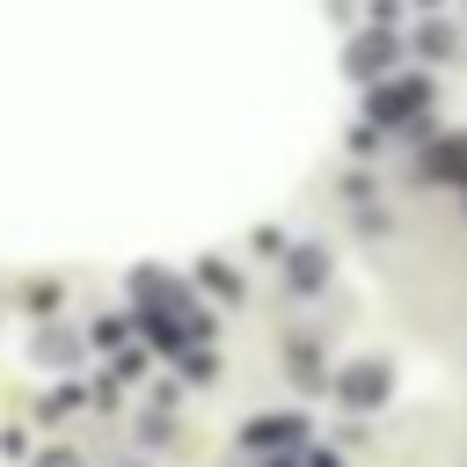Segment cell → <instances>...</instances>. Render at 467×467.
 Here are the masks:
<instances>
[{
  "label": "cell",
  "mask_w": 467,
  "mask_h": 467,
  "mask_svg": "<svg viewBox=\"0 0 467 467\" xmlns=\"http://www.w3.org/2000/svg\"><path fill=\"white\" fill-rule=\"evenodd\" d=\"M423 102H431V80H372V95H365V117L387 131V124H409V117H423Z\"/></svg>",
  "instance_id": "cell-1"
},
{
  "label": "cell",
  "mask_w": 467,
  "mask_h": 467,
  "mask_svg": "<svg viewBox=\"0 0 467 467\" xmlns=\"http://www.w3.org/2000/svg\"><path fill=\"white\" fill-rule=\"evenodd\" d=\"M401 58V44L387 36V22H372V29H358L350 36V51H343V66H350V80H379L387 66Z\"/></svg>",
  "instance_id": "cell-2"
},
{
  "label": "cell",
  "mask_w": 467,
  "mask_h": 467,
  "mask_svg": "<svg viewBox=\"0 0 467 467\" xmlns=\"http://www.w3.org/2000/svg\"><path fill=\"white\" fill-rule=\"evenodd\" d=\"M343 401H350V409L387 401V365H372V358H365V365H350V372H343Z\"/></svg>",
  "instance_id": "cell-3"
},
{
  "label": "cell",
  "mask_w": 467,
  "mask_h": 467,
  "mask_svg": "<svg viewBox=\"0 0 467 467\" xmlns=\"http://www.w3.org/2000/svg\"><path fill=\"white\" fill-rule=\"evenodd\" d=\"M285 277H292V292H321V285H328V255H321V248H292Z\"/></svg>",
  "instance_id": "cell-4"
},
{
  "label": "cell",
  "mask_w": 467,
  "mask_h": 467,
  "mask_svg": "<svg viewBox=\"0 0 467 467\" xmlns=\"http://www.w3.org/2000/svg\"><path fill=\"white\" fill-rule=\"evenodd\" d=\"M431 175H445V182H460L467 175V131H452V139H438V153L423 161Z\"/></svg>",
  "instance_id": "cell-5"
},
{
  "label": "cell",
  "mask_w": 467,
  "mask_h": 467,
  "mask_svg": "<svg viewBox=\"0 0 467 467\" xmlns=\"http://www.w3.org/2000/svg\"><path fill=\"white\" fill-rule=\"evenodd\" d=\"M416 51H423V58H452V29H445V22H423V29H416Z\"/></svg>",
  "instance_id": "cell-6"
},
{
  "label": "cell",
  "mask_w": 467,
  "mask_h": 467,
  "mask_svg": "<svg viewBox=\"0 0 467 467\" xmlns=\"http://www.w3.org/2000/svg\"><path fill=\"white\" fill-rule=\"evenodd\" d=\"M285 438H299L292 416H277V423H248V445H285Z\"/></svg>",
  "instance_id": "cell-7"
},
{
  "label": "cell",
  "mask_w": 467,
  "mask_h": 467,
  "mask_svg": "<svg viewBox=\"0 0 467 467\" xmlns=\"http://www.w3.org/2000/svg\"><path fill=\"white\" fill-rule=\"evenodd\" d=\"M36 467H80V460H73V452H44Z\"/></svg>",
  "instance_id": "cell-8"
},
{
  "label": "cell",
  "mask_w": 467,
  "mask_h": 467,
  "mask_svg": "<svg viewBox=\"0 0 467 467\" xmlns=\"http://www.w3.org/2000/svg\"><path fill=\"white\" fill-rule=\"evenodd\" d=\"M416 7H431V0H416Z\"/></svg>",
  "instance_id": "cell-9"
},
{
  "label": "cell",
  "mask_w": 467,
  "mask_h": 467,
  "mask_svg": "<svg viewBox=\"0 0 467 467\" xmlns=\"http://www.w3.org/2000/svg\"><path fill=\"white\" fill-rule=\"evenodd\" d=\"M124 467H139V460H124Z\"/></svg>",
  "instance_id": "cell-10"
}]
</instances>
